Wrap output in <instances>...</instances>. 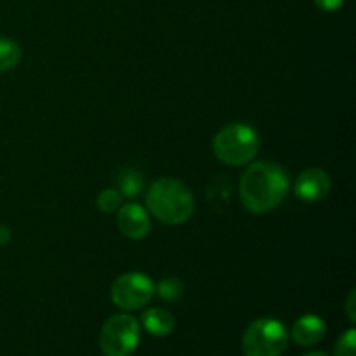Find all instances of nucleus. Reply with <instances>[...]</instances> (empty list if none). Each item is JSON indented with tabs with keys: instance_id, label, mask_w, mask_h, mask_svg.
Masks as SVG:
<instances>
[{
	"instance_id": "6ab92c4d",
	"label": "nucleus",
	"mask_w": 356,
	"mask_h": 356,
	"mask_svg": "<svg viewBox=\"0 0 356 356\" xmlns=\"http://www.w3.org/2000/svg\"><path fill=\"white\" fill-rule=\"evenodd\" d=\"M305 356H329V355L323 353V351H312V353H306Z\"/></svg>"
},
{
	"instance_id": "4468645a",
	"label": "nucleus",
	"mask_w": 356,
	"mask_h": 356,
	"mask_svg": "<svg viewBox=\"0 0 356 356\" xmlns=\"http://www.w3.org/2000/svg\"><path fill=\"white\" fill-rule=\"evenodd\" d=\"M122 202V195L118 193L117 188H108V190H103L99 195H97L96 205L101 212L104 214H111V212L118 211Z\"/></svg>"
},
{
	"instance_id": "6e6552de",
	"label": "nucleus",
	"mask_w": 356,
	"mask_h": 356,
	"mask_svg": "<svg viewBox=\"0 0 356 356\" xmlns=\"http://www.w3.org/2000/svg\"><path fill=\"white\" fill-rule=\"evenodd\" d=\"M117 225L122 235L131 240H143L152 229L148 211L138 204H125L118 207Z\"/></svg>"
},
{
	"instance_id": "ddd939ff",
	"label": "nucleus",
	"mask_w": 356,
	"mask_h": 356,
	"mask_svg": "<svg viewBox=\"0 0 356 356\" xmlns=\"http://www.w3.org/2000/svg\"><path fill=\"white\" fill-rule=\"evenodd\" d=\"M155 294L165 302H177L184 294V285L179 278H165L155 285Z\"/></svg>"
},
{
	"instance_id": "9b49d317",
	"label": "nucleus",
	"mask_w": 356,
	"mask_h": 356,
	"mask_svg": "<svg viewBox=\"0 0 356 356\" xmlns=\"http://www.w3.org/2000/svg\"><path fill=\"white\" fill-rule=\"evenodd\" d=\"M118 193L122 197H127V198H134L138 197L139 193L143 191V186H145V179H143V174L139 172L138 169H124L118 176Z\"/></svg>"
},
{
	"instance_id": "2eb2a0df",
	"label": "nucleus",
	"mask_w": 356,
	"mask_h": 356,
	"mask_svg": "<svg viewBox=\"0 0 356 356\" xmlns=\"http://www.w3.org/2000/svg\"><path fill=\"white\" fill-rule=\"evenodd\" d=\"M355 346H356V330L350 329L339 337V341H337L336 350H334V356H356Z\"/></svg>"
},
{
	"instance_id": "1a4fd4ad",
	"label": "nucleus",
	"mask_w": 356,
	"mask_h": 356,
	"mask_svg": "<svg viewBox=\"0 0 356 356\" xmlns=\"http://www.w3.org/2000/svg\"><path fill=\"white\" fill-rule=\"evenodd\" d=\"M325 336V322L318 315H305L292 327V339L299 346L318 344Z\"/></svg>"
},
{
	"instance_id": "f03ea898",
	"label": "nucleus",
	"mask_w": 356,
	"mask_h": 356,
	"mask_svg": "<svg viewBox=\"0 0 356 356\" xmlns=\"http://www.w3.org/2000/svg\"><path fill=\"white\" fill-rule=\"evenodd\" d=\"M149 214L160 222L177 226L186 222L195 211V198L190 188L174 177H162L152 183L146 193Z\"/></svg>"
},
{
	"instance_id": "0eeeda50",
	"label": "nucleus",
	"mask_w": 356,
	"mask_h": 356,
	"mask_svg": "<svg viewBox=\"0 0 356 356\" xmlns=\"http://www.w3.org/2000/svg\"><path fill=\"white\" fill-rule=\"evenodd\" d=\"M330 186H332V181L325 170L306 169L296 179L294 193L299 200L316 204L330 193Z\"/></svg>"
},
{
	"instance_id": "dca6fc26",
	"label": "nucleus",
	"mask_w": 356,
	"mask_h": 356,
	"mask_svg": "<svg viewBox=\"0 0 356 356\" xmlns=\"http://www.w3.org/2000/svg\"><path fill=\"white\" fill-rule=\"evenodd\" d=\"M313 2L316 3V7L325 10V13H336V10H339L344 6L346 0H313Z\"/></svg>"
},
{
	"instance_id": "a211bd4d",
	"label": "nucleus",
	"mask_w": 356,
	"mask_h": 356,
	"mask_svg": "<svg viewBox=\"0 0 356 356\" xmlns=\"http://www.w3.org/2000/svg\"><path fill=\"white\" fill-rule=\"evenodd\" d=\"M10 238H13V232H10L9 226L0 225V247L7 245L10 242Z\"/></svg>"
},
{
	"instance_id": "7ed1b4c3",
	"label": "nucleus",
	"mask_w": 356,
	"mask_h": 356,
	"mask_svg": "<svg viewBox=\"0 0 356 356\" xmlns=\"http://www.w3.org/2000/svg\"><path fill=\"white\" fill-rule=\"evenodd\" d=\"M218 160L232 167L250 163L259 149V138L250 125L232 124L222 127L212 141Z\"/></svg>"
},
{
	"instance_id": "20e7f679",
	"label": "nucleus",
	"mask_w": 356,
	"mask_h": 356,
	"mask_svg": "<svg viewBox=\"0 0 356 356\" xmlns=\"http://www.w3.org/2000/svg\"><path fill=\"white\" fill-rule=\"evenodd\" d=\"M289 344L284 323L275 318H259L247 327L242 339L245 356H280Z\"/></svg>"
},
{
	"instance_id": "f257e3e1",
	"label": "nucleus",
	"mask_w": 356,
	"mask_h": 356,
	"mask_svg": "<svg viewBox=\"0 0 356 356\" xmlns=\"http://www.w3.org/2000/svg\"><path fill=\"white\" fill-rule=\"evenodd\" d=\"M287 170L273 162H257L245 169L240 179V200L247 211L264 214L285 200L289 193Z\"/></svg>"
},
{
	"instance_id": "9d476101",
	"label": "nucleus",
	"mask_w": 356,
	"mask_h": 356,
	"mask_svg": "<svg viewBox=\"0 0 356 356\" xmlns=\"http://www.w3.org/2000/svg\"><path fill=\"white\" fill-rule=\"evenodd\" d=\"M143 327L155 337H165L174 330L176 320L172 313L163 308H152L143 313L141 316Z\"/></svg>"
},
{
	"instance_id": "39448f33",
	"label": "nucleus",
	"mask_w": 356,
	"mask_h": 356,
	"mask_svg": "<svg viewBox=\"0 0 356 356\" xmlns=\"http://www.w3.org/2000/svg\"><path fill=\"white\" fill-rule=\"evenodd\" d=\"M141 339V329L134 316L118 313L104 322L99 346L104 356H131Z\"/></svg>"
},
{
	"instance_id": "f8f14e48",
	"label": "nucleus",
	"mask_w": 356,
	"mask_h": 356,
	"mask_svg": "<svg viewBox=\"0 0 356 356\" xmlns=\"http://www.w3.org/2000/svg\"><path fill=\"white\" fill-rule=\"evenodd\" d=\"M21 47L7 37H0V73L16 68L21 61Z\"/></svg>"
},
{
	"instance_id": "f3484780",
	"label": "nucleus",
	"mask_w": 356,
	"mask_h": 356,
	"mask_svg": "<svg viewBox=\"0 0 356 356\" xmlns=\"http://www.w3.org/2000/svg\"><path fill=\"white\" fill-rule=\"evenodd\" d=\"M355 299H356V292L351 291L350 296H348V301H346V313H348V318L351 322H356V312H355Z\"/></svg>"
},
{
	"instance_id": "423d86ee",
	"label": "nucleus",
	"mask_w": 356,
	"mask_h": 356,
	"mask_svg": "<svg viewBox=\"0 0 356 356\" xmlns=\"http://www.w3.org/2000/svg\"><path fill=\"white\" fill-rule=\"evenodd\" d=\"M153 296H155V284L148 275L141 271L124 273L111 285V301L125 312L145 308Z\"/></svg>"
}]
</instances>
